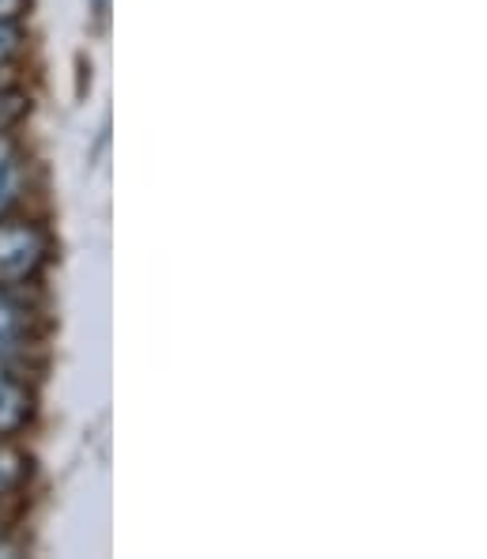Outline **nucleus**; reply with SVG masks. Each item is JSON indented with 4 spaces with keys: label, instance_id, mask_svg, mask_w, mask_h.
I'll use <instances>...</instances> for the list:
<instances>
[{
    "label": "nucleus",
    "instance_id": "obj_2",
    "mask_svg": "<svg viewBox=\"0 0 487 559\" xmlns=\"http://www.w3.org/2000/svg\"><path fill=\"white\" fill-rule=\"evenodd\" d=\"M27 413H31V405H27V393H23V385H15L12 378L0 371V435L20 431Z\"/></svg>",
    "mask_w": 487,
    "mask_h": 559
},
{
    "label": "nucleus",
    "instance_id": "obj_7",
    "mask_svg": "<svg viewBox=\"0 0 487 559\" xmlns=\"http://www.w3.org/2000/svg\"><path fill=\"white\" fill-rule=\"evenodd\" d=\"M20 12H23V0H0V23L15 20Z\"/></svg>",
    "mask_w": 487,
    "mask_h": 559
},
{
    "label": "nucleus",
    "instance_id": "obj_4",
    "mask_svg": "<svg viewBox=\"0 0 487 559\" xmlns=\"http://www.w3.org/2000/svg\"><path fill=\"white\" fill-rule=\"evenodd\" d=\"M23 325H27L23 307H15L12 299H0V352H8V348H15V344H20Z\"/></svg>",
    "mask_w": 487,
    "mask_h": 559
},
{
    "label": "nucleus",
    "instance_id": "obj_6",
    "mask_svg": "<svg viewBox=\"0 0 487 559\" xmlns=\"http://www.w3.org/2000/svg\"><path fill=\"white\" fill-rule=\"evenodd\" d=\"M15 49H20V27L8 20V23H0V64H4Z\"/></svg>",
    "mask_w": 487,
    "mask_h": 559
},
{
    "label": "nucleus",
    "instance_id": "obj_3",
    "mask_svg": "<svg viewBox=\"0 0 487 559\" xmlns=\"http://www.w3.org/2000/svg\"><path fill=\"white\" fill-rule=\"evenodd\" d=\"M20 193V170H15V152L4 136H0V212L15 201Z\"/></svg>",
    "mask_w": 487,
    "mask_h": 559
},
{
    "label": "nucleus",
    "instance_id": "obj_1",
    "mask_svg": "<svg viewBox=\"0 0 487 559\" xmlns=\"http://www.w3.org/2000/svg\"><path fill=\"white\" fill-rule=\"evenodd\" d=\"M46 238L31 224H0V284H23L38 273Z\"/></svg>",
    "mask_w": 487,
    "mask_h": 559
},
{
    "label": "nucleus",
    "instance_id": "obj_5",
    "mask_svg": "<svg viewBox=\"0 0 487 559\" xmlns=\"http://www.w3.org/2000/svg\"><path fill=\"white\" fill-rule=\"evenodd\" d=\"M20 476H23V457L0 447V491H8L12 484H20Z\"/></svg>",
    "mask_w": 487,
    "mask_h": 559
}]
</instances>
